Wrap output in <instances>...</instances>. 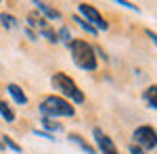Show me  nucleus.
Segmentation results:
<instances>
[{
    "label": "nucleus",
    "mask_w": 157,
    "mask_h": 154,
    "mask_svg": "<svg viewBox=\"0 0 157 154\" xmlns=\"http://www.w3.org/2000/svg\"><path fill=\"white\" fill-rule=\"evenodd\" d=\"M78 9H80V13H82V19H84V21H88L92 27L103 29V31H105V29H109V23L103 19V15H101V13H98L97 9L92 6V4H86V2H82Z\"/></svg>",
    "instance_id": "5"
},
{
    "label": "nucleus",
    "mask_w": 157,
    "mask_h": 154,
    "mask_svg": "<svg viewBox=\"0 0 157 154\" xmlns=\"http://www.w3.org/2000/svg\"><path fill=\"white\" fill-rule=\"evenodd\" d=\"M6 92L13 96V100H15L17 104H25V102H27V96H25V92L19 88V85H17V83H11V85L6 88Z\"/></svg>",
    "instance_id": "8"
},
{
    "label": "nucleus",
    "mask_w": 157,
    "mask_h": 154,
    "mask_svg": "<svg viewBox=\"0 0 157 154\" xmlns=\"http://www.w3.org/2000/svg\"><path fill=\"white\" fill-rule=\"evenodd\" d=\"M69 52H71L73 56V63L80 67V69H84V71H97L98 63H97V52H94V48L90 46L86 40H71L69 44Z\"/></svg>",
    "instance_id": "1"
},
{
    "label": "nucleus",
    "mask_w": 157,
    "mask_h": 154,
    "mask_svg": "<svg viewBox=\"0 0 157 154\" xmlns=\"http://www.w3.org/2000/svg\"><path fill=\"white\" fill-rule=\"evenodd\" d=\"M0 23L4 25L6 29H15L19 21H17V19H15L13 15H9V13H0Z\"/></svg>",
    "instance_id": "12"
},
{
    "label": "nucleus",
    "mask_w": 157,
    "mask_h": 154,
    "mask_svg": "<svg viewBox=\"0 0 157 154\" xmlns=\"http://www.w3.org/2000/svg\"><path fill=\"white\" fill-rule=\"evenodd\" d=\"M145 100L151 108H157V85H149L145 90Z\"/></svg>",
    "instance_id": "10"
},
{
    "label": "nucleus",
    "mask_w": 157,
    "mask_h": 154,
    "mask_svg": "<svg viewBox=\"0 0 157 154\" xmlns=\"http://www.w3.org/2000/svg\"><path fill=\"white\" fill-rule=\"evenodd\" d=\"M25 34H27V38H29L32 42H36V40H38V34H34L32 29H25Z\"/></svg>",
    "instance_id": "19"
},
{
    "label": "nucleus",
    "mask_w": 157,
    "mask_h": 154,
    "mask_svg": "<svg viewBox=\"0 0 157 154\" xmlns=\"http://www.w3.org/2000/svg\"><path fill=\"white\" fill-rule=\"evenodd\" d=\"M0 150H4V144H2V142H0Z\"/></svg>",
    "instance_id": "22"
},
{
    "label": "nucleus",
    "mask_w": 157,
    "mask_h": 154,
    "mask_svg": "<svg viewBox=\"0 0 157 154\" xmlns=\"http://www.w3.org/2000/svg\"><path fill=\"white\" fill-rule=\"evenodd\" d=\"M69 140H71L73 144H78V146H80V148H82L86 154H97V150H94V148H92L90 144L86 142L84 138H80V135H75V133H69Z\"/></svg>",
    "instance_id": "9"
},
{
    "label": "nucleus",
    "mask_w": 157,
    "mask_h": 154,
    "mask_svg": "<svg viewBox=\"0 0 157 154\" xmlns=\"http://www.w3.org/2000/svg\"><path fill=\"white\" fill-rule=\"evenodd\" d=\"M92 133H94V140H97V144H98V150L103 154H117V148H115L113 140L109 138L107 133H103L101 129H94Z\"/></svg>",
    "instance_id": "6"
},
{
    "label": "nucleus",
    "mask_w": 157,
    "mask_h": 154,
    "mask_svg": "<svg viewBox=\"0 0 157 154\" xmlns=\"http://www.w3.org/2000/svg\"><path fill=\"white\" fill-rule=\"evenodd\" d=\"M0 2H2V0H0Z\"/></svg>",
    "instance_id": "23"
},
{
    "label": "nucleus",
    "mask_w": 157,
    "mask_h": 154,
    "mask_svg": "<svg viewBox=\"0 0 157 154\" xmlns=\"http://www.w3.org/2000/svg\"><path fill=\"white\" fill-rule=\"evenodd\" d=\"M52 85H55L57 90H61V92L67 96L71 102H75V104H82V102H84V92L75 85V81H73L69 75H65V73H55V75H52Z\"/></svg>",
    "instance_id": "3"
},
{
    "label": "nucleus",
    "mask_w": 157,
    "mask_h": 154,
    "mask_svg": "<svg viewBox=\"0 0 157 154\" xmlns=\"http://www.w3.org/2000/svg\"><path fill=\"white\" fill-rule=\"evenodd\" d=\"M2 144H4V146H9V148H11L13 152L21 154V146H17V144L13 142V140H11V138H9V135H4V138H2Z\"/></svg>",
    "instance_id": "15"
},
{
    "label": "nucleus",
    "mask_w": 157,
    "mask_h": 154,
    "mask_svg": "<svg viewBox=\"0 0 157 154\" xmlns=\"http://www.w3.org/2000/svg\"><path fill=\"white\" fill-rule=\"evenodd\" d=\"M40 110H42V115H46L48 119H52V117H73V113H75L71 104L67 100L59 98V96L44 98L42 104H40Z\"/></svg>",
    "instance_id": "2"
},
{
    "label": "nucleus",
    "mask_w": 157,
    "mask_h": 154,
    "mask_svg": "<svg viewBox=\"0 0 157 154\" xmlns=\"http://www.w3.org/2000/svg\"><path fill=\"white\" fill-rule=\"evenodd\" d=\"M42 125H44L46 129H52V131H59V129H61V125H59V123H52V119H48V117H44V119H42Z\"/></svg>",
    "instance_id": "16"
},
{
    "label": "nucleus",
    "mask_w": 157,
    "mask_h": 154,
    "mask_svg": "<svg viewBox=\"0 0 157 154\" xmlns=\"http://www.w3.org/2000/svg\"><path fill=\"white\" fill-rule=\"evenodd\" d=\"M73 21L80 25L82 29H86V34H90V36H97V34H98V29H97V27H92V25L88 23V21H84L82 17H73Z\"/></svg>",
    "instance_id": "13"
},
{
    "label": "nucleus",
    "mask_w": 157,
    "mask_h": 154,
    "mask_svg": "<svg viewBox=\"0 0 157 154\" xmlns=\"http://www.w3.org/2000/svg\"><path fill=\"white\" fill-rule=\"evenodd\" d=\"M0 115H2V119L6 121V123H13L15 121V113H13V108L4 102V100H0Z\"/></svg>",
    "instance_id": "11"
},
{
    "label": "nucleus",
    "mask_w": 157,
    "mask_h": 154,
    "mask_svg": "<svg viewBox=\"0 0 157 154\" xmlns=\"http://www.w3.org/2000/svg\"><path fill=\"white\" fill-rule=\"evenodd\" d=\"M57 38H59V42L69 44V42H71V31H69V27H61L59 31H57Z\"/></svg>",
    "instance_id": "14"
},
{
    "label": "nucleus",
    "mask_w": 157,
    "mask_h": 154,
    "mask_svg": "<svg viewBox=\"0 0 157 154\" xmlns=\"http://www.w3.org/2000/svg\"><path fill=\"white\" fill-rule=\"evenodd\" d=\"M130 154H145V150H143V148H138L136 144H132V146H130Z\"/></svg>",
    "instance_id": "18"
},
{
    "label": "nucleus",
    "mask_w": 157,
    "mask_h": 154,
    "mask_svg": "<svg viewBox=\"0 0 157 154\" xmlns=\"http://www.w3.org/2000/svg\"><path fill=\"white\" fill-rule=\"evenodd\" d=\"M147 36L151 38V40H153V44L157 46V34H155V31H151V29H147Z\"/></svg>",
    "instance_id": "20"
},
{
    "label": "nucleus",
    "mask_w": 157,
    "mask_h": 154,
    "mask_svg": "<svg viewBox=\"0 0 157 154\" xmlns=\"http://www.w3.org/2000/svg\"><path fill=\"white\" fill-rule=\"evenodd\" d=\"M113 2H117L120 6H126V9H130V11H136V13L140 11V9H138L134 2H130V0H113Z\"/></svg>",
    "instance_id": "17"
},
{
    "label": "nucleus",
    "mask_w": 157,
    "mask_h": 154,
    "mask_svg": "<svg viewBox=\"0 0 157 154\" xmlns=\"http://www.w3.org/2000/svg\"><path fill=\"white\" fill-rule=\"evenodd\" d=\"M134 142L138 148H145V150H151L157 146V131L149 125H140L138 129L134 131Z\"/></svg>",
    "instance_id": "4"
},
{
    "label": "nucleus",
    "mask_w": 157,
    "mask_h": 154,
    "mask_svg": "<svg viewBox=\"0 0 157 154\" xmlns=\"http://www.w3.org/2000/svg\"><path fill=\"white\" fill-rule=\"evenodd\" d=\"M34 133H36V135H42V138H46V140H55L52 135H48V133H42V131H34Z\"/></svg>",
    "instance_id": "21"
},
{
    "label": "nucleus",
    "mask_w": 157,
    "mask_h": 154,
    "mask_svg": "<svg viewBox=\"0 0 157 154\" xmlns=\"http://www.w3.org/2000/svg\"><path fill=\"white\" fill-rule=\"evenodd\" d=\"M34 6H36V9L42 13V15H44L46 19H61V13L57 11V9H52L50 4L42 2V0H34Z\"/></svg>",
    "instance_id": "7"
}]
</instances>
